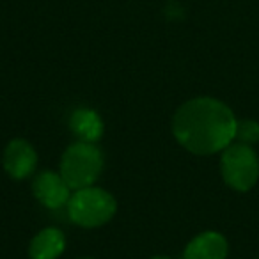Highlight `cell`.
I'll use <instances>...</instances> for the list:
<instances>
[{
  "mask_svg": "<svg viewBox=\"0 0 259 259\" xmlns=\"http://www.w3.org/2000/svg\"><path fill=\"white\" fill-rule=\"evenodd\" d=\"M236 122L226 103L215 98H194L176 110L172 134L187 151L206 156L224 151L234 141Z\"/></svg>",
  "mask_w": 259,
  "mask_h": 259,
  "instance_id": "1",
  "label": "cell"
},
{
  "mask_svg": "<svg viewBox=\"0 0 259 259\" xmlns=\"http://www.w3.org/2000/svg\"><path fill=\"white\" fill-rule=\"evenodd\" d=\"M103 153L93 142H82L69 146L61 158V176L71 190L93 187L103 170Z\"/></svg>",
  "mask_w": 259,
  "mask_h": 259,
  "instance_id": "2",
  "label": "cell"
},
{
  "mask_svg": "<svg viewBox=\"0 0 259 259\" xmlns=\"http://www.w3.org/2000/svg\"><path fill=\"white\" fill-rule=\"evenodd\" d=\"M68 215L73 224L85 229H94L115 215V199L107 190L98 187H85L75 190L68 201Z\"/></svg>",
  "mask_w": 259,
  "mask_h": 259,
  "instance_id": "3",
  "label": "cell"
},
{
  "mask_svg": "<svg viewBox=\"0 0 259 259\" xmlns=\"http://www.w3.org/2000/svg\"><path fill=\"white\" fill-rule=\"evenodd\" d=\"M220 172L233 190L248 192L259 180V158L250 146L231 142L222 151Z\"/></svg>",
  "mask_w": 259,
  "mask_h": 259,
  "instance_id": "4",
  "label": "cell"
},
{
  "mask_svg": "<svg viewBox=\"0 0 259 259\" xmlns=\"http://www.w3.org/2000/svg\"><path fill=\"white\" fill-rule=\"evenodd\" d=\"M4 169L13 180H25L32 176L37 167V153L32 144L23 139H15L4 149Z\"/></svg>",
  "mask_w": 259,
  "mask_h": 259,
  "instance_id": "5",
  "label": "cell"
},
{
  "mask_svg": "<svg viewBox=\"0 0 259 259\" xmlns=\"http://www.w3.org/2000/svg\"><path fill=\"white\" fill-rule=\"evenodd\" d=\"M69 185L64 181L61 172H54V170H43V172L36 174L32 183V192L36 199L43 206L50 209L62 208L68 204L69 201Z\"/></svg>",
  "mask_w": 259,
  "mask_h": 259,
  "instance_id": "6",
  "label": "cell"
},
{
  "mask_svg": "<svg viewBox=\"0 0 259 259\" xmlns=\"http://www.w3.org/2000/svg\"><path fill=\"white\" fill-rule=\"evenodd\" d=\"M229 247L227 240L217 231L197 234L183 252V259H226Z\"/></svg>",
  "mask_w": 259,
  "mask_h": 259,
  "instance_id": "7",
  "label": "cell"
},
{
  "mask_svg": "<svg viewBox=\"0 0 259 259\" xmlns=\"http://www.w3.org/2000/svg\"><path fill=\"white\" fill-rule=\"evenodd\" d=\"M66 248V236L57 227L41 229L29 247L30 259H59Z\"/></svg>",
  "mask_w": 259,
  "mask_h": 259,
  "instance_id": "8",
  "label": "cell"
},
{
  "mask_svg": "<svg viewBox=\"0 0 259 259\" xmlns=\"http://www.w3.org/2000/svg\"><path fill=\"white\" fill-rule=\"evenodd\" d=\"M69 128L82 142H96L103 135V121L91 108H76L69 119Z\"/></svg>",
  "mask_w": 259,
  "mask_h": 259,
  "instance_id": "9",
  "label": "cell"
},
{
  "mask_svg": "<svg viewBox=\"0 0 259 259\" xmlns=\"http://www.w3.org/2000/svg\"><path fill=\"white\" fill-rule=\"evenodd\" d=\"M234 139H238V142L241 144H255L259 142V122L254 119H243V121L236 122V135Z\"/></svg>",
  "mask_w": 259,
  "mask_h": 259,
  "instance_id": "10",
  "label": "cell"
},
{
  "mask_svg": "<svg viewBox=\"0 0 259 259\" xmlns=\"http://www.w3.org/2000/svg\"><path fill=\"white\" fill-rule=\"evenodd\" d=\"M151 259H172V257H169V255H153Z\"/></svg>",
  "mask_w": 259,
  "mask_h": 259,
  "instance_id": "11",
  "label": "cell"
},
{
  "mask_svg": "<svg viewBox=\"0 0 259 259\" xmlns=\"http://www.w3.org/2000/svg\"><path fill=\"white\" fill-rule=\"evenodd\" d=\"M83 259H93V257H83Z\"/></svg>",
  "mask_w": 259,
  "mask_h": 259,
  "instance_id": "12",
  "label": "cell"
}]
</instances>
